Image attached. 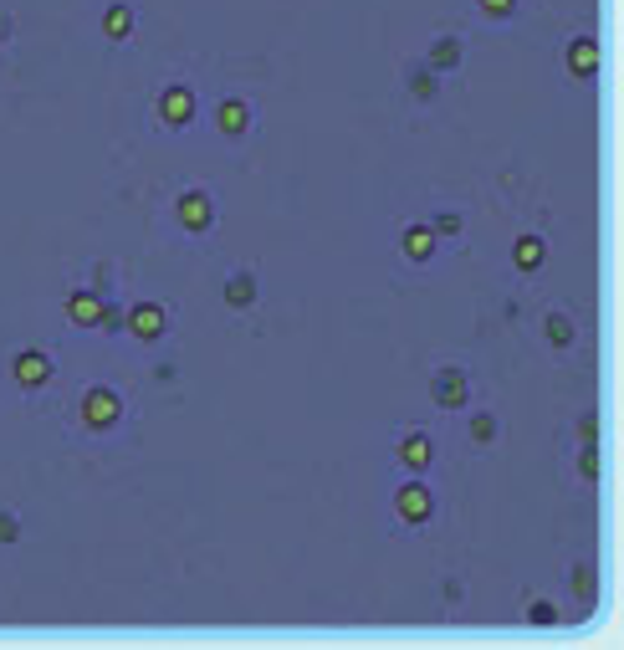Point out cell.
Returning <instances> with one entry per match:
<instances>
[{"label":"cell","instance_id":"cell-1","mask_svg":"<svg viewBox=\"0 0 624 650\" xmlns=\"http://www.w3.org/2000/svg\"><path fill=\"white\" fill-rule=\"evenodd\" d=\"M394 512H399V523L420 528V523H430V512H435V492L420 482V476H410V482L394 487Z\"/></svg>","mask_w":624,"mask_h":650},{"label":"cell","instance_id":"cell-2","mask_svg":"<svg viewBox=\"0 0 624 650\" xmlns=\"http://www.w3.org/2000/svg\"><path fill=\"white\" fill-rule=\"evenodd\" d=\"M118 415H123L118 389H108V384L82 389V425L87 430H108V425H118Z\"/></svg>","mask_w":624,"mask_h":650},{"label":"cell","instance_id":"cell-3","mask_svg":"<svg viewBox=\"0 0 624 650\" xmlns=\"http://www.w3.org/2000/svg\"><path fill=\"white\" fill-rule=\"evenodd\" d=\"M430 395H435L440 410H461V405L471 400V379H466V369H461V364H440V369L430 374Z\"/></svg>","mask_w":624,"mask_h":650},{"label":"cell","instance_id":"cell-4","mask_svg":"<svg viewBox=\"0 0 624 650\" xmlns=\"http://www.w3.org/2000/svg\"><path fill=\"white\" fill-rule=\"evenodd\" d=\"M123 328H128L133 338H144V343L164 338V328H169V313H164V302H133V308L123 313Z\"/></svg>","mask_w":624,"mask_h":650},{"label":"cell","instance_id":"cell-5","mask_svg":"<svg viewBox=\"0 0 624 650\" xmlns=\"http://www.w3.org/2000/svg\"><path fill=\"white\" fill-rule=\"evenodd\" d=\"M159 118L169 128H185L195 118V88H190V82H169V88L159 93Z\"/></svg>","mask_w":624,"mask_h":650},{"label":"cell","instance_id":"cell-6","mask_svg":"<svg viewBox=\"0 0 624 650\" xmlns=\"http://www.w3.org/2000/svg\"><path fill=\"white\" fill-rule=\"evenodd\" d=\"M11 374H16L21 389H41V384L52 379V354H47V349H21V354L11 359Z\"/></svg>","mask_w":624,"mask_h":650},{"label":"cell","instance_id":"cell-7","mask_svg":"<svg viewBox=\"0 0 624 650\" xmlns=\"http://www.w3.org/2000/svg\"><path fill=\"white\" fill-rule=\"evenodd\" d=\"M174 215H180L185 231H210V221H215V200H210L205 190H185L180 200H174Z\"/></svg>","mask_w":624,"mask_h":650},{"label":"cell","instance_id":"cell-8","mask_svg":"<svg viewBox=\"0 0 624 650\" xmlns=\"http://www.w3.org/2000/svg\"><path fill=\"white\" fill-rule=\"evenodd\" d=\"M103 292L98 287H72L67 292V318L77 323V328H98V318H103Z\"/></svg>","mask_w":624,"mask_h":650},{"label":"cell","instance_id":"cell-9","mask_svg":"<svg viewBox=\"0 0 624 650\" xmlns=\"http://www.w3.org/2000/svg\"><path fill=\"white\" fill-rule=\"evenodd\" d=\"M215 128H220L226 139H241L246 128H251V103H246V98H220V103H215Z\"/></svg>","mask_w":624,"mask_h":650},{"label":"cell","instance_id":"cell-10","mask_svg":"<svg viewBox=\"0 0 624 650\" xmlns=\"http://www.w3.org/2000/svg\"><path fill=\"white\" fill-rule=\"evenodd\" d=\"M461 57H466V41L451 36V31H440V36L430 41V52H425V67H430V72H451V67H461Z\"/></svg>","mask_w":624,"mask_h":650},{"label":"cell","instance_id":"cell-11","mask_svg":"<svg viewBox=\"0 0 624 650\" xmlns=\"http://www.w3.org/2000/svg\"><path fill=\"white\" fill-rule=\"evenodd\" d=\"M399 461H405L410 471H425L435 461V441L425 436V430H405V436H399Z\"/></svg>","mask_w":624,"mask_h":650},{"label":"cell","instance_id":"cell-12","mask_svg":"<svg viewBox=\"0 0 624 650\" xmlns=\"http://www.w3.org/2000/svg\"><path fill=\"white\" fill-rule=\"evenodd\" d=\"M568 72L573 77H594L599 72V41L594 36H573L568 41Z\"/></svg>","mask_w":624,"mask_h":650},{"label":"cell","instance_id":"cell-13","mask_svg":"<svg viewBox=\"0 0 624 650\" xmlns=\"http://www.w3.org/2000/svg\"><path fill=\"white\" fill-rule=\"evenodd\" d=\"M220 292H226L231 308H251V302L261 297V277L241 267V272H231V277H226V287H220Z\"/></svg>","mask_w":624,"mask_h":650},{"label":"cell","instance_id":"cell-14","mask_svg":"<svg viewBox=\"0 0 624 650\" xmlns=\"http://www.w3.org/2000/svg\"><path fill=\"white\" fill-rule=\"evenodd\" d=\"M133 21H139V16H133V6H128V0H113V6L103 11V36H108V41H128Z\"/></svg>","mask_w":624,"mask_h":650},{"label":"cell","instance_id":"cell-15","mask_svg":"<svg viewBox=\"0 0 624 650\" xmlns=\"http://www.w3.org/2000/svg\"><path fill=\"white\" fill-rule=\"evenodd\" d=\"M543 256H548V241H543V236H517L512 262H517L522 272H538V267H543Z\"/></svg>","mask_w":624,"mask_h":650},{"label":"cell","instance_id":"cell-16","mask_svg":"<svg viewBox=\"0 0 624 650\" xmlns=\"http://www.w3.org/2000/svg\"><path fill=\"white\" fill-rule=\"evenodd\" d=\"M399 241H405V256H410V262H425V256L435 251V231H430L425 221L405 226V236H399Z\"/></svg>","mask_w":624,"mask_h":650},{"label":"cell","instance_id":"cell-17","mask_svg":"<svg viewBox=\"0 0 624 650\" xmlns=\"http://www.w3.org/2000/svg\"><path fill=\"white\" fill-rule=\"evenodd\" d=\"M573 594L584 599V604H594V594H599V574H594V563H573Z\"/></svg>","mask_w":624,"mask_h":650},{"label":"cell","instance_id":"cell-18","mask_svg":"<svg viewBox=\"0 0 624 650\" xmlns=\"http://www.w3.org/2000/svg\"><path fill=\"white\" fill-rule=\"evenodd\" d=\"M543 333H548V343L568 349V343H573V318H568V313H548V318H543Z\"/></svg>","mask_w":624,"mask_h":650},{"label":"cell","instance_id":"cell-19","mask_svg":"<svg viewBox=\"0 0 624 650\" xmlns=\"http://www.w3.org/2000/svg\"><path fill=\"white\" fill-rule=\"evenodd\" d=\"M410 93H415V98H425V103L440 93V82H435V72H430L425 62H415V67H410Z\"/></svg>","mask_w":624,"mask_h":650},{"label":"cell","instance_id":"cell-20","mask_svg":"<svg viewBox=\"0 0 624 650\" xmlns=\"http://www.w3.org/2000/svg\"><path fill=\"white\" fill-rule=\"evenodd\" d=\"M492 436H497V415H492V410H476V415H471V441L486 446Z\"/></svg>","mask_w":624,"mask_h":650},{"label":"cell","instance_id":"cell-21","mask_svg":"<svg viewBox=\"0 0 624 650\" xmlns=\"http://www.w3.org/2000/svg\"><path fill=\"white\" fill-rule=\"evenodd\" d=\"M527 625H538V630H543V625H558V610H553L548 599H532V604H527Z\"/></svg>","mask_w":624,"mask_h":650},{"label":"cell","instance_id":"cell-22","mask_svg":"<svg viewBox=\"0 0 624 650\" xmlns=\"http://www.w3.org/2000/svg\"><path fill=\"white\" fill-rule=\"evenodd\" d=\"M21 538V517L11 507H0V543H16Z\"/></svg>","mask_w":624,"mask_h":650},{"label":"cell","instance_id":"cell-23","mask_svg":"<svg viewBox=\"0 0 624 650\" xmlns=\"http://www.w3.org/2000/svg\"><path fill=\"white\" fill-rule=\"evenodd\" d=\"M430 231H435V236H456V231H461V215H456V210H440L435 221H430Z\"/></svg>","mask_w":624,"mask_h":650},{"label":"cell","instance_id":"cell-24","mask_svg":"<svg viewBox=\"0 0 624 650\" xmlns=\"http://www.w3.org/2000/svg\"><path fill=\"white\" fill-rule=\"evenodd\" d=\"M476 6H481L486 16H492V21H507V16L517 11V0H476Z\"/></svg>","mask_w":624,"mask_h":650},{"label":"cell","instance_id":"cell-25","mask_svg":"<svg viewBox=\"0 0 624 650\" xmlns=\"http://www.w3.org/2000/svg\"><path fill=\"white\" fill-rule=\"evenodd\" d=\"M98 328H108V333H118V328H123V308H118V302H103V318H98Z\"/></svg>","mask_w":624,"mask_h":650},{"label":"cell","instance_id":"cell-26","mask_svg":"<svg viewBox=\"0 0 624 650\" xmlns=\"http://www.w3.org/2000/svg\"><path fill=\"white\" fill-rule=\"evenodd\" d=\"M578 471H584L589 482H594V476H599V456H594V446H584V451H578Z\"/></svg>","mask_w":624,"mask_h":650},{"label":"cell","instance_id":"cell-27","mask_svg":"<svg viewBox=\"0 0 624 650\" xmlns=\"http://www.w3.org/2000/svg\"><path fill=\"white\" fill-rule=\"evenodd\" d=\"M578 436H584V441L594 446V436H599V420H594V415H584V420H578Z\"/></svg>","mask_w":624,"mask_h":650},{"label":"cell","instance_id":"cell-28","mask_svg":"<svg viewBox=\"0 0 624 650\" xmlns=\"http://www.w3.org/2000/svg\"><path fill=\"white\" fill-rule=\"evenodd\" d=\"M0 36H11V16H0Z\"/></svg>","mask_w":624,"mask_h":650}]
</instances>
